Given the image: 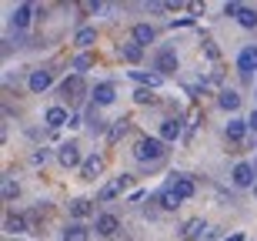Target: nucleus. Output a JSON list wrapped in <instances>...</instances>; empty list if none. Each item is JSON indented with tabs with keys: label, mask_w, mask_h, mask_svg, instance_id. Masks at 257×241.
<instances>
[{
	"label": "nucleus",
	"mask_w": 257,
	"mask_h": 241,
	"mask_svg": "<svg viewBox=\"0 0 257 241\" xmlns=\"http://www.w3.org/2000/svg\"><path fill=\"white\" fill-rule=\"evenodd\" d=\"M134 157H137V164H161L167 157V144L161 137H141L134 147Z\"/></svg>",
	"instance_id": "nucleus-1"
},
{
	"label": "nucleus",
	"mask_w": 257,
	"mask_h": 241,
	"mask_svg": "<svg viewBox=\"0 0 257 241\" xmlns=\"http://www.w3.org/2000/svg\"><path fill=\"white\" fill-rule=\"evenodd\" d=\"M177 67H181V60H177V50H174V47H161V50H157V57H154V70H157L161 77L174 74Z\"/></svg>",
	"instance_id": "nucleus-2"
},
{
	"label": "nucleus",
	"mask_w": 257,
	"mask_h": 241,
	"mask_svg": "<svg viewBox=\"0 0 257 241\" xmlns=\"http://www.w3.org/2000/svg\"><path fill=\"white\" fill-rule=\"evenodd\" d=\"M181 234H184V241H207L210 238V224L204 221V218H191V221H184Z\"/></svg>",
	"instance_id": "nucleus-3"
},
{
	"label": "nucleus",
	"mask_w": 257,
	"mask_h": 241,
	"mask_svg": "<svg viewBox=\"0 0 257 241\" xmlns=\"http://www.w3.org/2000/svg\"><path fill=\"white\" fill-rule=\"evenodd\" d=\"M254 164H247V161H240V164H234V171H230V181H234V188H257L254 184Z\"/></svg>",
	"instance_id": "nucleus-4"
},
{
	"label": "nucleus",
	"mask_w": 257,
	"mask_h": 241,
	"mask_svg": "<svg viewBox=\"0 0 257 241\" xmlns=\"http://www.w3.org/2000/svg\"><path fill=\"white\" fill-rule=\"evenodd\" d=\"M127 188H131V174H120V178H114V181H107L97 198H100V201H114L117 194H124Z\"/></svg>",
	"instance_id": "nucleus-5"
},
{
	"label": "nucleus",
	"mask_w": 257,
	"mask_h": 241,
	"mask_svg": "<svg viewBox=\"0 0 257 241\" xmlns=\"http://www.w3.org/2000/svg\"><path fill=\"white\" fill-rule=\"evenodd\" d=\"M57 161L64 164V168H77L80 161V147H77V141H64V144L57 147Z\"/></svg>",
	"instance_id": "nucleus-6"
},
{
	"label": "nucleus",
	"mask_w": 257,
	"mask_h": 241,
	"mask_svg": "<svg viewBox=\"0 0 257 241\" xmlns=\"http://www.w3.org/2000/svg\"><path fill=\"white\" fill-rule=\"evenodd\" d=\"M237 70H240V77H250L257 70V47H244L237 54Z\"/></svg>",
	"instance_id": "nucleus-7"
},
{
	"label": "nucleus",
	"mask_w": 257,
	"mask_h": 241,
	"mask_svg": "<svg viewBox=\"0 0 257 241\" xmlns=\"http://www.w3.org/2000/svg\"><path fill=\"white\" fill-rule=\"evenodd\" d=\"M181 131H184V124H181V117H167V121H161V141L164 144H171V141H177L181 137Z\"/></svg>",
	"instance_id": "nucleus-8"
},
{
	"label": "nucleus",
	"mask_w": 257,
	"mask_h": 241,
	"mask_svg": "<svg viewBox=\"0 0 257 241\" xmlns=\"http://www.w3.org/2000/svg\"><path fill=\"white\" fill-rule=\"evenodd\" d=\"M100 171H104V154H90V157H84V164H80V178H84V181H94Z\"/></svg>",
	"instance_id": "nucleus-9"
},
{
	"label": "nucleus",
	"mask_w": 257,
	"mask_h": 241,
	"mask_svg": "<svg viewBox=\"0 0 257 241\" xmlns=\"http://www.w3.org/2000/svg\"><path fill=\"white\" fill-rule=\"evenodd\" d=\"M131 40H134V44H141V47H147V44L157 40V27H154V24H137V27L131 30Z\"/></svg>",
	"instance_id": "nucleus-10"
},
{
	"label": "nucleus",
	"mask_w": 257,
	"mask_h": 241,
	"mask_svg": "<svg viewBox=\"0 0 257 241\" xmlns=\"http://www.w3.org/2000/svg\"><path fill=\"white\" fill-rule=\"evenodd\" d=\"M114 101H117V87L110 84V81H104V84L94 87V104L97 107H107V104H114Z\"/></svg>",
	"instance_id": "nucleus-11"
},
{
	"label": "nucleus",
	"mask_w": 257,
	"mask_h": 241,
	"mask_svg": "<svg viewBox=\"0 0 257 241\" xmlns=\"http://www.w3.org/2000/svg\"><path fill=\"white\" fill-rule=\"evenodd\" d=\"M30 91H34V94H44V91H47L50 84H54V77H50V70H30Z\"/></svg>",
	"instance_id": "nucleus-12"
},
{
	"label": "nucleus",
	"mask_w": 257,
	"mask_h": 241,
	"mask_svg": "<svg viewBox=\"0 0 257 241\" xmlns=\"http://www.w3.org/2000/svg\"><path fill=\"white\" fill-rule=\"evenodd\" d=\"M174 178H177V181H174L171 188L177 191V198H181V201H187V198H194V194H197V188H194V181L187 178V174H174Z\"/></svg>",
	"instance_id": "nucleus-13"
},
{
	"label": "nucleus",
	"mask_w": 257,
	"mask_h": 241,
	"mask_svg": "<svg viewBox=\"0 0 257 241\" xmlns=\"http://www.w3.org/2000/svg\"><path fill=\"white\" fill-rule=\"evenodd\" d=\"M120 231V221H117V214H97V234H104V238H110V234Z\"/></svg>",
	"instance_id": "nucleus-14"
},
{
	"label": "nucleus",
	"mask_w": 257,
	"mask_h": 241,
	"mask_svg": "<svg viewBox=\"0 0 257 241\" xmlns=\"http://www.w3.org/2000/svg\"><path fill=\"white\" fill-rule=\"evenodd\" d=\"M30 17H34V7H30V4H17L14 14H10V24H14L17 30H24L30 24Z\"/></svg>",
	"instance_id": "nucleus-15"
},
{
	"label": "nucleus",
	"mask_w": 257,
	"mask_h": 241,
	"mask_svg": "<svg viewBox=\"0 0 257 241\" xmlns=\"http://www.w3.org/2000/svg\"><path fill=\"white\" fill-rule=\"evenodd\" d=\"M44 121H47V127H50V131H57V127L70 124V114H67L64 107H50L47 114H44Z\"/></svg>",
	"instance_id": "nucleus-16"
},
{
	"label": "nucleus",
	"mask_w": 257,
	"mask_h": 241,
	"mask_svg": "<svg viewBox=\"0 0 257 241\" xmlns=\"http://www.w3.org/2000/svg\"><path fill=\"white\" fill-rule=\"evenodd\" d=\"M131 77L137 81L141 87H151V91H154V87H161V81H164L157 70H131Z\"/></svg>",
	"instance_id": "nucleus-17"
},
{
	"label": "nucleus",
	"mask_w": 257,
	"mask_h": 241,
	"mask_svg": "<svg viewBox=\"0 0 257 241\" xmlns=\"http://www.w3.org/2000/svg\"><path fill=\"white\" fill-rule=\"evenodd\" d=\"M67 211H70V218H90L94 214V204L87 201V198H74V201L67 204Z\"/></svg>",
	"instance_id": "nucleus-18"
},
{
	"label": "nucleus",
	"mask_w": 257,
	"mask_h": 241,
	"mask_svg": "<svg viewBox=\"0 0 257 241\" xmlns=\"http://www.w3.org/2000/svg\"><path fill=\"white\" fill-rule=\"evenodd\" d=\"M250 127H247V121H240V117H230V124L224 127V134L230 137V141H244V134H247Z\"/></svg>",
	"instance_id": "nucleus-19"
},
{
	"label": "nucleus",
	"mask_w": 257,
	"mask_h": 241,
	"mask_svg": "<svg viewBox=\"0 0 257 241\" xmlns=\"http://www.w3.org/2000/svg\"><path fill=\"white\" fill-rule=\"evenodd\" d=\"M60 91H64V97H77V94H84V77L80 74H70V77L60 84Z\"/></svg>",
	"instance_id": "nucleus-20"
},
{
	"label": "nucleus",
	"mask_w": 257,
	"mask_h": 241,
	"mask_svg": "<svg viewBox=\"0 0 257 241\" xmlns=\"http://www.w3.org/2000/svg\"><path fill=\"white\" fill-rule=\"evenodd\" d=\"M94 40H97V30H94V27H80V30L74 34V44L84 50V54H87V47H90Z\"/></svg>",
	"instance_id": "nucleus-21"
},
{
	"label": "nucleus",
	"mask_w": 257,
	"mask_h": 241,
	"mask_svg": "<svg viewBox=\"0 0 257 241\" xmlns=\"http://www.w3.org/2000/svg\"><path fill=\"white\" fill-rule=\"evenodd\" d=\"M4 228H7V231L14 234V238H17V234H24V231H27V218H24V214H7Z\"/></svg>",
	"instance_id": "nucleus-22"
},
{
	"label": "nucleus",
	"mask_w": 257,
	"mask_h": 241,
	"mask_svg": "<svg viewBox=\"0 0 257 241\" xmlns=\"http://www.w3.org/2000/svg\"><path fill=\"white\" fill-rule=\"evenodd\" d=\"M127 127H131V121H127V117L114 121V124H110V131H107V144H117V141L127 134Z\"/></svg>",
	"instance_id": "nucleus-23"
},
{
	"label": "nucleus",
	"mask_w": 257,
	"mask_h": 241,
	"mask_svg": "<svg viewBox=\"0 0 257 241\" xmlns=\"http://www.w3.org/2000/svg\"><path fill=\"white\" fill-rule=\"evenodd\" d=\"M64 241H90V228H84V224H67Z\"/></svg>",
	"instance_id": "nucleus-24"
},
{
	"label": "nucleus",
	"mask_w": 257,
	"mask_h": 241,
	"mask_svg": "<svg viewBox=\"0 0 257 241\" xmlns=\"http://www.w3.org/2000/svg\"><path fill=\"white\" fill-rule=\"evenodd\" d=\"M161 208H164V211H177V208H181V198H177L174 188H164V191H161Z\"/></svg>",
	"instance_id": "nucleus-25"
},
{
	"label": "nucleus",
	"mask_w": 257,
	"mask_h": 241,
	"mask_svg": "<svg viewBox=\"0 0 257 241\" xmlns=\"http://www.w3.org/2000/svg\"><path fill=\"white\" fill-rule=\"evenodd\" d=\"M217 104L224 107V111H237V107H240V94H237V91H220Z\"/></svg>",
	"instance_id": "nucleus-26"
},
{
	"label": "nucleus",
	"mask_w": 257,
	"mask_h": 241,
	"mask_svg": "<svg viewBox=\"0 0 257 241\" xmlns=\"http://www.w3.org/2000/svg\"><path fill=\"white\" fill-rule=\"evenodd\" d=\"M120 57H124V60H131V64H137V60L144 57V47L131 40V44H124V47H120Z\"/></svg>",
	"instance_id": "nucleus-27"
},
{
	"label": "nucleus",
	"mask_w": 257,
	"mask_h": 241,
	"mask_svg": "<svg viewBox=\"0 0 257 241\" xmlns=\"http://www.w3.org/2000/svg\"><path fill=\"white\" fill-rule=\"evenodd\" d=\"M87 67H94V54H77V57L70 60V70H74V74H84Z\"/></svg>",
	"instance_id": "nucleus-28"
},
{
	"label": "nucleus",
	"mask_w": 257,
	"mask_h": 241,
	"mask_svg": "<svg viewBox=\"0 0 257 241\" xmlns=\"http://www.w3.org/2000/svg\"><path fill=\"white\" fill-rule=\"evenodd\" d=\"M237 24H240V27H247V30H254L257 27V10L254 7H244L237 14Z\"/></svg>",
	"instance_id": "nucleus-29"
},
{
	"label": "nucleus",
	"mask_w": 257,
	"mask_h": 241,
	"mask_svg": "<svg viewBox=\"0 0 257 241\" xmlns=\"http://www.w3.org/2000/svg\"><path fill=\"white\" fill-rule=\"evenodd\" d=\"M17 194H20V184L14 178H4V201H14Z\"/></svg>",
	"instance_id": "nucleus-30"
},
{
	"label": "nucleus",
	"mask_w": 257,
	"mask_h": 241,
	"mask_svg": "<svg viewBox=\"0 0 257 241\" xmlns=\"http://www.w3.org/2000/svg\"><path fill=\"white\" fill-rule=\"evenodd\" d=\"M134 101H137V104H154L157 97H154L151 87H137V91H134Z\"/></svg>",
	"instance_id": "nucleus-31"
},
{
	"label": "nucleus",
	"mask_w": 257,
	"mask_h": 241,
	"mask_svg": "<svg viewBox=\"0 0 257 241\" xmlns=\"http://www.w3.org/2000/svg\"><path fill=\"white\" fill-rule=\"evenodd\" d=\"M240 10H244V4H237V0H230V4H224V14H227V17H237Z\"/></svg>",
	"instance_id": "nucleus-32"
},
{
	"label": "nucleus",
	"mask_w": 257,
	"mask_h": 241,
	"mask_svg": "<svg viewBox=\"0 0 257 241\" xmlns=\"http://www.w3.org/2000/svg\"><path fill=\"white\" fill-rule=\"evenodd\" d=\"M100 7H104L100 0H87V4H80V10H87V14H100Z\"/></svg>",
	"instance_id": "nucleus-33"
},
{
	"label": "nucleus",
	"mask_w": 257,
	"mask_h": 241,
	"mask_svg": "<svg viewBox=\"0 0 257 241\" xmlns=\"http://www.w3.org/2000/svg\"><path fill=\"white\" fill-rule=\"evenodd\" d=\"M204 50H207V57H210V60H220V50L214 47V40H204Z\"/></svg>",
	"instance_id": "nucleus-34"
},
{
	"label": "nucleus",
	"mask_w": 257,
	"mask_h": 241,
	"mask_svg": "<svg viewBox=\"0 0 257 241\" xmlns=\"http://www.w3.org/2000/svg\"><path fill=\"white\" fill-rule=\"evenodd\" d=\"M194 24V17H177V20H171V27L177 30V27H191Z\"/></svg>",
	"instance_id": "nucleus-35"
},
{
	"label": "nucleus",
	"mask_w": 257,
	"mask_h": 241,
	"mask_svg": "<svg viewBox=\"0 0 257 241\" xmlns=\"http://www.w3.org/2000/svg\"><path fill=\"white\" fill-rule=\"evenodd\" d=\"M247 127H250V131H257V107L250 111V117H247Z\"/></svg>",
	"instance_id": "nucleus-36"
},
{
	"label": "nucleus",
	"mask_w": 257,
	"mask_h": 241,
	"mask_svg": "<svg viewBox=\"0 0 257 241\" xmlns=\"http://www.w3.org/2000/svg\"><path fill=\"white\" fill-rule=\"evenodd\" d=\"M227 241H244V234H240V231H234V234H230Z\"/></svg>",
	"instance_id": "nucleus-37"
},
{
	"label": "nucleus",
	"mask_w": 257,
	"mask_h": 241,
	"mask_svg": "<svg viewBox=\"0 0 257 241\" xmlns=\"http://www.w3.org/2000/svg\"><path fill=\"white\" fill-rule=\"evenodd\" d=\"M14 241H20V238H14Z\"/></svg>",
	"instance_id": "nucleus-38"
},
{
	"label": "nucleus",
	"mask_w": 257,
	"mask_h": 241,
	"mask_svg": "<svg viewBox=\"0 0 257 241\" xmlns=\"http://www.w3.org/2000/svg\"><path fill=\"white\" fill-rule=\"evenodd\" d=\"M254 194H257V188H254Z\"/></svg>",
	"instance_id": "nucleus-39"
}]
</instances>
